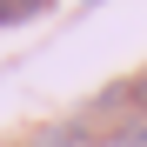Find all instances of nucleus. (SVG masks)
I'll return each mask as SVG.
<instances>
[{
  "instance_id": "obj_2",
  "label": "nucleus",
  "mask_w": 147,
  "mask_h": 147,
  "mask_svg": "<svg viewBox=\"0 0 147 147\" xmlns=\"http://www.w3.org/2000/svg\"><path fill=\"white\" fill-rule=\"evenodd\" d=\"M34 147H94V140H87L80 127H40V134H34Z\"/></svg>"
},
{
  "instance_id": "obj_1",
  "label": "nucleus",
  "mask_w": 147,
  "mask_h": 147,
  "mask_svg": "<svg viewBox=\"0 0 147 147\" xmlns=\"http://www.w3.org/2000/svg\"><path fill=\"white\" fill-rule=\"evenodd\" d=\"M47 7H54V0H0V27H20V20H34Z\"/></svg>"
},
{
  "instance_id": "obj_4",
  "label": "nucleus",
  "mask_w": 147,
  "mask_h": 147,
  "mask_svg": "<svg viewBox=\"0 0 147 147\" xmlns=\"http://www.w3.org/2000/svg\"><path fill=\"white\" fill-rule=\"evenodd\" d=\"M120 147H147V127H134V134H127V140H120Z\"/></svg>"
},
{
  "instance_id": "obj_3",
  "label": "nucleus",
  "mask_w": 147,
  "mask_h": 147,
  "mask_svg": "<svg viewBox=\"0 0 147 147\" xmlns=\"http://www.w3.org/2000/svg\"><path fill=\"white\" fill-rule=\"evenodd\" d=\"M134 107H147V74H140V80H134Z\"/></svg>"
}]
</instances>
